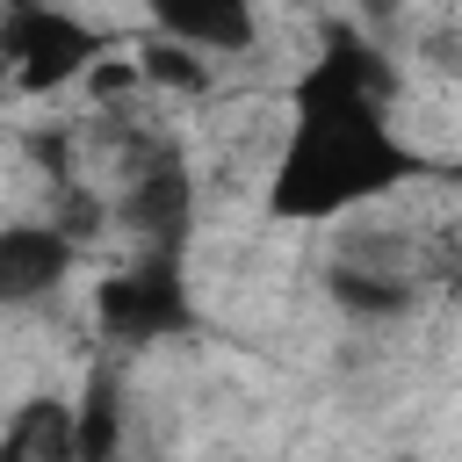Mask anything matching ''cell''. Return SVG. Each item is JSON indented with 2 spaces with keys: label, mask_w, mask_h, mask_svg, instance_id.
<instances>
[{
  "label": "cell",
  "mask_w": 462,
  "mask_h": 462,
  "mask_svg": "<svg viewBox=\"0 0 462 462\" xmlns=\"http://www.w3.org/2000/svg\"><path fill=\"white\" fill-rule=\"evenodd\" d=\"M397 58L361 14H325L303 72L289 79V137L267 166V224H339L426 173L397 137Z\"/></svg>",
  "instance_id": "1"
},
{
  "label": "cell",
  "mask_w": 462,
  "mask_h": 462,
  "mask_svg": "<svg viewBox=\"0 0 462 462\" xmlns=\"http://www.w3.org/2000/svg\"><path fill=\"white\" fill-rule=\"evenodd\" d=\"M94 332L116 354H144L166 339H195L202 310L188 289V253H130L94 282Z\"/></svg>",
  "instance_id": "2"
},
{
  "label": "cell",
  "mask_w": 462,
  "mask_h": 462,
  "mask_svg": "<svg viewBox=\"0 0 462 462\" xmlns=\"http://www.w3.org/2000/svg\"><path fill=\"white\" fill-rule=\"evenodd\" d=\"M0 58H7L14 94H58L108 58V29H94L65 0H7L0 7Z\"/></svg>",
  "instance_id": "3"
},
{
  "label": "cell",
  "mask_w": 462,
  "mask_h": 462,
  "mask_svg": "<svg viewBox=\"0 0 462 462\" xmlns=\"http://www.w3.org/2000/svg\"><path fill=\"white\" fill-rule=\"evenodd\" d=\"M116 217H123L137 253H188V238H195V166L173 137H144L123 159Z\"/></svg>",
  "instance_id": "4"
},
{
  "label": "cell",
  "mask_w": 462,
  "mask_h": 462,
  "mask_svg": "<svg viewBox=\"0 0 462 462\" xmlns=\"http://www.w3.org/2000/svg\"><path fill=\"white\" fill-rule=\"evenodd\" d=\"M152 36L188 43L202 58H245L260 43V0H144Z\"/></svg>",
  "instance_id": "5"
},
{
  "label": "cell",
  "mask_w": 462,
  "mask_h": 462,
  "mask_svg": "<svg viewBox=\"0 0 462 462\" xmlns=\"http://www.w3.org/2000/svg\"><path fill=\"white\" fill-rule=\"evenodd\" d=\"M79 260V238L65 224H7L0 231V296L7 303H43Z\"/></svg>",
  "instance_id": "6"
},
{
  "label": "cell",
  "mask_w": 462,
  "mask_h": 462,
  "mask_svg": "<svg viewBox=\"0 0 462 462\" xmlns=\"http://www.w3.org/2000/svg\"><path fill=\"white\" fill-rule=\"evenodd\" d=\"M325 296H332V310H346L361 325H390V318H404L419 303L411 274H390V267H368V260H332L325 267Z\"/></svg>",
  "instance_id": "7"
},
{
  "label": "cell",
  "mask_w": 462,
  "mask_h": 462,
  "mask_svg": "<svg viewBox=\"0 0 462 462\" xmlns=\"http://www.w3.org/2000/svg\"><path fill=\"white\" fill-rule=\"evenodd\" d=\"M0 462H79V419L65 397H29L0 426Z\"/></svg>",
  "instance_id": "8"
},
{
  "label": "cell",
  "mask_w": 462,
  "mask_h": 462,
  "mask_svg": "<svg viewBox=\"0 0 462 462\" xmlns=\"http://www.w3.org/2000/svg\"><path fill=\"white\" fill-rule=\"evenodd\" d=\"M123 411H130V397H123L116 361H94L87 383H79V404H72V419H79V462H116L123 455Z\"/></svg>",
  "instance_id": "9"
},
{
  "label": "cell",
  "mask_w": 462,
  "mask_h": 462,
  "mask_svg": "<svg viewBox=\"0 0 462 462\" xmlns=\"http://www.w3.org/2000/svg\"><path fill=\"white\" fill-rule=\"evenodd\" d=\"M137 79H144V87H166V94H209V58L188 51V43L152 36V43L137 51Z\"/></svg>",
  "instance_id": "10"
}]
</instances>
